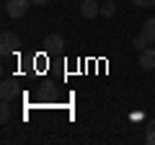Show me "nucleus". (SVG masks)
<instances>
[{
    "instance_id": "nucleus-1",
    "label": "nucleus",
    "mask_w": 155,
    "mask_h": 145,
    "mask_svg": "<svg viewBox=\"0 0 155 145\" xmlns=\"http://www.w3.org/2000/svg\"><path fill=\"white\" fill-rule=\"evenodd\" d=\"M18 44H21V39H18L13 31H3V36H0V55L3 57L13 55V52L18 49Z\"/></svg>"
},
{
    "instance_id": "nucleus-2",
    "label": "nucleus",
    "mask_w": 155,
    "mask_h": 145,
    "mask_svg": "<svg viewBox=\"0 0 155 145\" xmlns=\"http://www.w3.org/2000/svg\"><path fill=\"white\" fill-rule=\"evenodd\" d=\"M28 5L31 0H5V13L11 18H23L28 13Z\"/></svg>"
},
{
    "instance_id": "nucleus-3",
    "label": "nucleus",
    "mask_w": 155,
    "mask_h": 145,
    "mask_svg": "<svg viewBox=\"0 0 155 145\" xmlns=\"http://www.w3.org/2000/svg\"><path fill=\"white\" fill-rule=\"evenodd\" d=\"M101 13L98 0H80V16L83 18H96Z\"/></svg>"
},
{
    "instance_id": "nucleus-4",
    "label": "nucleus",
    "mask_w": 155,
    "mask_h": 145,
    "mask_svg": "<svg viewBox=\"0 0 155 145\" xmlns=\"http://www.w3.org/2000/svg\"><path fill=\"white\" fill-rule=\"evenodd\" d=\"M140 67L142 70H155V49L153 47H145L142 52H140Z\"/></svg>"
},
{
    "instance_id": "nucleus-5",
    "label": "nucleus",
    "mask_w": 155,
    "mask_h": 145,
    "mask_svg": "<svg viewBox=\"0 0 155 145\" xmlns=\"http://www.w3.org/2000/svg\"><path fill=\"white\" fill-rule=\"evenodd\" d=\"M16 93H18L16 83H13V80H3V86H0V96H3V101L16 99Z\"/></svg>"
},
{
    "instance_id": "nucleus-6",
    "label": "nucleus",
    "mask_w": 155,
    "mask_h": 145,
    "mask_svg": "<svg viewBox=\"0 0 155 145\" xmlns=\"http://www.w3.org/2000/svg\"><path fill=\"white\" fill-rule=\"evenodd\" d=\"M44 47L47 49H62V47H65V36H62V34H49L44 39Z\"/></svg>"
},
{
    "instance_id": "nucleus-7",
    "label": "nucleus",
    "mask_w": 155,
    "mask_h": 145,
    "mask_svg": "<svg viewBox=\"0 0 155 145\" xmlns=\"http://www.w3.org/2000/svg\"><path fill=\"white\" fill-rule=\"evenodd\" d=\"M140 34H142L145 39H147V44H155V18H147Z\"/></svg>"
},
{
    "instance_id": "nucleus-8",
    "label": "nucleus",
    "mask_w": 155,
    "mask_h": 145,
    "mask_svg": "<svg viewBox=\"0 0 155 145\" xmlns=\"http://www.w3.org/2000/svg\"><path fill=\"white\" fill-rule=\"evenodd\" d=\"M116 13V5H114V0H109V3H104V5H101V16L104 18H111Z\"/></svg>"
},
{
    "instance_id": "nucleus-9",
    "label": "nucleus",
    "mask_w": 155,
    "mask_h": 145,
    "mask_svg": "<svg viewBox=\"0 0 155 145\" xmlns=\"http://www.w3.org/2000/svg\"><path fill=\"white\" fill-rule=\"evenodd\" d=\"M8 119H11V106H8V101H3V106H0V122L8 124Z\"/></svg>"
},
{
    "instance_id": "nucleus-10",
    "label": "nucleus",
    "mask_w": 155,
    "mask_h": 145,
    "mask_svg": "<svg viewBox=\"0 0 155 145\" xmlns=\"http://www.w3.org/2000/svg\"><path fill=\"white\" fill-rule=\"evenodd\" d=\"M145 143H147V145H155V119L147 124V135H145Z\"/></svg>"
},
{
    "instance_id": "nucleus-11",
    "label": "nucleus",
    "mask_w": 155,
    "mask_h": 145,
    "mask_svg": "<svg viewBox=\"0 0 155 145\" xmlns=\"http://www.w3.org/2000/svg\"><path fill=\"white\" fill-rule=\"evenodd\" d=\"M132 47H134V49H137V52H142L145 47H147V39H145L142 34H140V36H134V39H132Z\"/></svg>"
},
{
    "instance_id": "nucleus-12",
    "label": "nucleus",
    "mask_w": 155,
    "mask_h": 145,
    "mask_svg": "<svg viewBox=\"0 0 155 145\" xmlns=\"http://www.w3.org/2000/svg\"><path fill=\"white\" fill-rule=\"evenodd\" d=\"M134 5H140V8H153L155 5V0H132Z\"/></svg>"
},
{
    "instance_id": "nucleus-13",
    "label": "nucleus",
    "mask_w": 155,
    "mask_h": 145,
    "mask_svg": "<svg viewBox=\"0 0 155 145\" xmlns=\"http://www.w3.org/2000/svg\"><path fill=\"white\" fill-rule=\"evenodd\" d=\"M34 5H47V3H52V0H31Z\"/></svg>"
},
{
    "instance_id": "nucleus-14",
    "label": "nucleus",
    "mask_w": 155,
    "mask_h": 145,
    "mask_svg": "<svg viewBox=\"0 0 155 145\" xmlns=\"http://www.w3.org/2000/svg\"><path fill=\"white\" fill-rule=\"evenodd\" d=\"M78 3H80V0H78Z\"/></svg>"
}]
</instances>
